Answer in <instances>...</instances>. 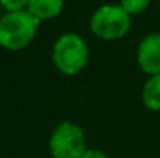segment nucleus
<instances>
[{
    "label": "nucleus",
    "instance_id": "obj_1",
    "mask_svg": "<svg viewBox=\"0 0 160 158\" xmlns=\"http://www.w3.org/2000/svg\"><path fill=\"white\" fill-rule=\"evenodd\" d=\"M41 20L28 9L9 11L0 19V47L9 51L23 50L36 36Z\"/></svg>",
    "mask_w": 160,
    "mask_h": 158
},
{
    "label": "nucleus",
    "instance_id": "obj_2",
    "mask_svg": "<svg viewBox=\"0 0 160 158\" xmlns=\"http://www.w3.org/2000/svg\"><path fill=\"white\" fill-rule=\"evenodd\" d=\"M89 59V48L86 41L75 34L65 33L58 37L53 45V62L56 68L67 74L75 76L78 74L87 64Z\"/></svg>",
    "mask_w": 160,
    "mask_h": 158
},
{
    "label": "nucleus",
    "instance_id": "obj_3",
    "mask_svg": "<svg viewBox=\"0 0 160 158\" xmlns=\"http://www.w3.org/2000/svg\"><path fill=\"white\" fill-rule=\"evenodd\" d=\"M129 28L131 14H128L120 5H103L90 19V30L95 36L104 41H117L124 37Z\"/></svg>",
    "mask_w": 160,
    "mask_h": 158
},
{
    "label": "nucleus",
    "instance_id": "obj_4",
    "mask_svg": "<svg viewBox=\"0 0 160 158\" xmlns=\"http://www.w3.org/2000/svg\"><path fill=\"white\" fill-rule=\"evenodd\" d=\"M48 146L53 158H82L87 152L86 135L82 129L70 121L56 126L52 132Z\"/></svg>",
    "mask_w": 160,
    "mask_h": 158
},
{
    "label": "nucleus",
    "instance_id": "obj_5",
    "mask_svg": "<svg viewBox=\"0 0 160 158\" xmlns=\"http://www.w3.org/2000/svg\"><path fill=\"white\" fill-rule=\"evenodd\" d=\"M137 62L146 74H160V33H151L140 42L137 48Z\"/></svg>",
    "mask_w": 160,
    "mask_h": 158
},
{
    "label": "nucleus",
    "instance_id": "obj_6",
    "mask_svg": "<svg viewBox=\"0 0 160 158\" xmlns=\"http://www.w3.org/2000/svg\"><path fill=\"white\" fill-rule=\"evenodd\" d=\"M64 8V0H31L28 5V11L42 20H50L62 12Z\"/></svg>",
    "mask_w": 160,
    "mask_h": 158
},
{
    "label": "nucleus",
    "instance_id": "obj_7",
    "mask_svg": "<svg viewBox=\"0 0 160 158\" xmlns=\"http://www.w3.org/2000/svg\"><path fill=\"white\" fill-rule=\"evenodd\" d=\"M142 99L148 110L160 112V74L149 76L142 90Z\"/></svg>",
    "mask_w": 160,
    "mask_h": 158
},
{
    "label": "nucleus",
    "instance_id": "obj_8",
    "mask_svg": "<svg viewBox=\"0 0 160 158\" xmlns=\"http://www.w3.org/2000/svg\"><path fill=\"white\" fill-rule=\"evenodd\" d=\"M151 0H120V6L128 14H140L149 6Z\"/></svg>",
    "mask_w": 160,
    "mask_h": 158
},
{
    "label": "nucleus",
    "instance_id": "obj_9",
    "mask_svg": "<svg viewBox=\"0 0 160 158\" xmlns=\"http://www.w3.org/2000/svg\"><path fill=\"white\" fill-rule=\"evenodd\" d=\"M31 0H0V5L9 12V11H22L28 8Z\"/></svg>",
    "mask_w": 160,
    "mask_h": 158
},
{
    "label": "nucleus",
    "instance_id": "obj_10",
    "mask_svg": "<svg viewBox=\"0 0 160 158\" xmlns=\"http://www.w3.org/2000/svg\"><path fill=\"white\" fill-rule=\"evenodd\" d=\"M82 158H110L107 154L97 151V149H87V152L82 155Z\"/></svg>",
    "mask_w": 160,
    "mask_h": 158
}]
</instances>
